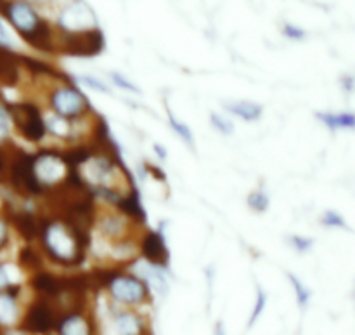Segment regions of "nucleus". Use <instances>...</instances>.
<instances>
[{
  "label": "nucleus",
  "instance_id": "obj_1",
  "mask_svg": "<svg viewBox=\"0 0 355 335\" xmlns=\"http://www.w3.org/2000/svg\"><path fill=\"white\" fill-rule=\"evenodd\" d=\"M38 238L42 240V247L54 263L68 264V266L83 259L85 247L89 243L85 228L73 224L68 219L45 221Z\"/></svg>",
  "mask_w": 355,
  "mask_h": 335
},
{
  "label": "nucleus",
  "instance_id": "obj_2",
  "mask_svg": "<svg viewBox=\"0 0 355 335\" xmlns=\"http://www.w3.org/2000/svg\"><path fill=\"white\" fill-rule=\"evenodd\" d=\"M107 287V292L116 302L127 306L144 304L149 301V287L142 278L132 273H114L110 275L103 281Z\"/></svg>",
  "mask_w": 355,
  "mask_h": 335
},
{
  "label": "nucleus",
  "instance_id": "obj_3",
  "mask_svg": "<svg viewBox=\"0 0 355 335\" xmlns=\"http://www.w3.org/2000/svg\"><path fill=\"white\" fill-rule=\"evenodd\" d=\"M49 104L54 115L66 118V120H76L90 111L89 99L83 96L82 90L75 85H59L49 94Z\"/></svg>",
  "mask_w": 355,
  "mask_h": 335
},
{
  "label": "nucleus",
  "instance_id": "obj_4",
  "mask_svg": "<svg viewBox=\"0 0 355 335\" xmlns=\"http://www.w3.org/2000/svg\"><path fill=\"white\" fill-rule=\"evenodd\" d=\"M7 111L10 115V122H14L17 131L21 132L26 141L40 142L45 138V120L42 117L40 110L31 103H17L9 104Z\"/></svg>",
  "mask_w": 355,
  "mask_h": 335
},
{
  "label": "nucleus",
  "instance_id": "obj_5",
  "mask_svg": "<svg viewBox=\"0 0 355 335\" xmlns=\"http://www.w3.org/2000/svg\"><path fill=\"white\" fill-rule=\"evenodd\" d=\"M7 169H9L10 183L21 193L31 195V197L44 195V186L38 183L37 176H35L33 156L26 155V153H17L16 158L10 160Z\"/></svg>",
  "mask_w": 355,
  "mask_h": 335
},
{
  "label": "nucleus",
  "instance_id": "obj_6",
  "mask_svg": "<svg viewBox=\"0 0 355 335\" xmlns=\"http://www.w3.org/2000/svg\"><path fill=\"white\" fill-rule=\"evenodd\" d=\"M0 13L7 17L10 24L19 31L23 38L30 37L44 19L37 14V10L24 0H2Z\"/></svg>",
  "mask_w": 355,
  "mask_h": 335
},
{
  "label": "nucleus",
  "instance_id": "obj_7",
  "mask_svg": "<svg viewBox=\"0 0 355 335\" xmlns=\"http://www.w3.org/2000/svg\"><path fill=\"white\" fill-rule=\"evenodd\" d=\"M62 49L66 54L90 58L104 49V35L99 28L80 31V33H62Z\"/></svg>",
  "mask_w": 355,
  "mask_h": 335
},
{
  "label": "nucleus",
  "instance_id": "obj_8",
  "mask_svg": "<svg viewBox=\"0 0 355 335\" xmlns=\"http://www.w3.org/2000/svg\"><path fill=\"white\" fill-rule=\"evenodd\" d=\"M59 28L62 33H80L96 28V17L92 9L82 0H76L66 7L59 17Z\"/></svg>",
  "mask_w": 355,
  "mask_h": 335
},
{
  "label": "nucleus",
  "instance_id": "obj_9",
  "mask_svg": "<svg viewBox=\"0 0 355 335\" xmlns=\"http://www.w3.org/2000/svg\"><path fill=\"white\" fill-rule=\"evenodd\" d=\"M64 160H62V153L54 152V149H44L38 155L33 156V169L35 176H37L38 183L52 184L55 181L61 179L64 174Z\"/></svg>",
  "mask_w": 355,
  "mask_h": 335
},
{
  "label": "nucleus",
  "instance_id": "obj_10",
  "mask_svg": "<svg viewBox=\"0 0 355 335\" xmlns=\"http://www.w3.org/2000/svg\"><path fill=\"white\" fill-rule=\"evenodd\" d=\"M59 318L55 309L52 308L51 302L38 301L28 309L26 316H24L23 329L24 332L31 334H47L58 325Z\"/></svg>",
  "mask_w": 355,
  "mask_h": 335
},
{
  "label": "nucleus",
  "instance_id": "obj_11",
  "mask_svg": "<svg viewBox=\"0 0 355 335\" xmlns=\"http://www.w3.org/2000/svg\"><path fill=\"white\" fill-rule=\"evenodd\" d=\"M141 252L146 257V263L155 264L162 268L168 264V249H166L165 238L159 231H148L141 240Z\"/></svg>",
  "mask_w": 355,
  "mask_h": 335
},
{
  "label": "nucleus",
  "instance_id": "obj_12",
  "mask_svg": "<svg viewBox=\"0 0 355 335\" xmlns=\"http://www.w3.org/2000/svg\"><path fill=\"white\" fill-rule=\"evenodd\" d=\"M31 287L38 292V294L45 295V297H58V295L64 294V292L71 291L73 287H68V281L55 278L54 275L45 273V271H38L31 278Z\"/></svg>",
  "mask_w": 355,
  "mask_h": 335
},
{
  "label": "nucleus",
  "instance_id": "obj_13",
  "mask_svg": "<svg viewBox=\"0 0 355 335\" xmlns=\"http://www.w3.org/2000/svg\"><path fill=\"white\" fill-rule=\"evenodd\" d=\"M55 329L59 335H92V323L85 315L78 311L62 315Z\"/></svg>",
  "mask_w": 355,
  "mask_h": 335
},
{
  "label": "nucleus",
  "instance_id": "obj_14",
  "mask_svg": "<svg viewBox=\"0 0 355 335\" xmlns=\"http://www.w3.org/2000/svg\"><path fill=\"white\" fill-rule=\"evenodd\" d=\"M19 58L10 49L0 45V83L16 85L19 82Z\"/></svg>",
  "mask_w": 355,
  "mask_h": 335
},
{
  "label": "nucleus",
  "instance_id": "obj_15",
  "mask_svg": "<svg viewBox=\"0 0 355 335\" xmlns=\"http://www.w3.org/2000/svg\"><path fill=\"white\" fill-rule=\"evenodd\" d=\"M12 221H14V226H16L17 231H19V235L23 236V238L35 240L40 236L42 224L38 222V219L35 218L33 214H30V212L26 211L16 212V214L12 215Z\"/></svg>",
  "mask_w": 355,
  "mask_h": 335
},
{
  "label": "nucleus",
  "instance_id": "obj_16",
  "mask_svg": "<svg viewBox=\"0 0 355 335\" xmlns=\"http://www.w3.org/2000/svg\"><path fill=\"white\" fill-rule=\"evenodd\" d=\"M116 205L125 215H128V218L132 219V221H144L146 212L144 209H142V204L141 200H139L137 193H134V191L123 195V197L116 202Z\"/></svg>",
  "mask_w": 355,
  "mask_h": 335
},
{
  "label": "nucleus",
  "instance_id": "obj_17",
  "mask_svg": "<svg viewBox=\"0 0 355 335\" xmlns=\"http://www.w3.org/2000/svg\"><path fill=\"white\" fill-rule=\"evenodd\" d=\"M114 329L118 335H141L144 323L134 313H120L114 318Z\"/></svg>",
  "mask_w": 355,
  "mask_h": 335
},
{
  "label": "nucleus",
  "instance_id": "obj_18",
  "mask_svg": "<svg viewBox=\"0 0 355 335\" xmlns=\"http://www.w3.org/2000/svg\"><path fill=\"white\" fill-rule=\"evenodd\" d=\"M227 110L236 117L243 118L245 122H255L262 117V106L252 101H236V103H229Z\"/></svg>",
  "mask_w": 355,
  "mask_h": 335
},
{
  "label": "nucleus",
  "instance_id": "obj_19",
  "mask_svg": "<svg viewBox=\"0 0 355 335\" xmlns=\"http://www.w3.org/2000/svg\"><path fill=\"white\" fill-rule=\"evenodd\" d=\"M99 228L104 235H107L110 238L123 240V235L127 233L128 224L127 219L120 218V215H106L99 221Z\"/></svg>",
  "mask_w": 355,
  "mask_h": 335
},
{
  "label": "nucleus",
  "instance_id": "obj_20",
  "mask_svg": "<svg viewBox=\"0 0 355 335\" xmlns=\"http://www.w3.org/2000/svg\"><path fill=\"white\" fill-rule=\"evenodd\" d=\"M19 316V309H17V302L14 295L9 292H0V325H12Z\"/></svg>",
  "mask_w": 355,
  "mask_h": 335
},
{
  "label": "nucleus",
  "instance_id": "obj_21",
  "mask_svg": "<svg viewBox=\"0 0 355 335\" xmlns=\"http://www.w3.org/2000/svg\"><path fill=\"white\" fill-rule=\"evenodd\" d=\"M318 118L331 131L355 127V117L352 113H318Z\"/></svg>",
  "mask_w": 355,
  "mask_h": 335
},
{
  "label": "nucleus",
  "instance_id": "obj_22",
  "mask_svg": "<svg viewBox=\"0 0 355 335\" xmlns=\"http://www.w3.org/2000/svg\"><path fill=\"white\" fill-rule=\"evenodd\" d=\"M168 124H170V127L175 131V134L179 136V138L182 139L184 142H187L191 148H194V138H193V132H191V129L187 127L186 124H182V122L177 120V118L173 117L172 111H170V110H168Z\"/></svg>",
  "mask_w": 355,
  "mask_h": 335
},
{
  "label": "nucleus",
  "instance_id": "obj_23",
  "mask_svg": "<svg viewBox=\"0 0 355 335\" xmlns=\"http://www.w3.org/2000/svg\"><path fill=\"white\" fill-rule=\"evenodd\" d=\"M288 278H290L291 285H293V291H295V295H297L298 306H300V308H307L309 301H311V291H309V288L305 287V285L302 284V281L298 280L293 273L288 275Z\"/></svg>",
  "mask_w": 355,
  "mask_h": 335
},
{
  "label": "nucleus",
  "instance_id": "obj_24",
  "mask_svg": "<svg viewBox=\"0 0 355 335\" xmlns=\"http://www.w3.org/2000/svg\"><path fill=\"white\" fill-rule=\"evenodd\" d=\"M269 204H270L269 195H267L263 190H257V191H253V193H250L248 205L252 211L266 212L267 209H269Z\"/></svg>",
  "mask_w": 355,
  "mask_h": 335
},
{
  "label": "nucleus",
  "instance_id": "obj_25",
  "mask_svg": "<svg viewBox=\"0 0 355 335\" xmlns=\"http://www.w3.org/2000/svg\"><path fill=\"white\" fill-rule=\"evenodd\" d=\"M266 304H267V294L262 291V288L257 287V301H255V306H253L252 318H250V327L255 325V322L260 318V315H262Z\"/></svg>",
  "mask_w": 355,
  "mask_h": 335
},
{
  "label": "nucleus",
  "instance_id": "obj_26",
  "mask_svg": "<svg viewBox=\"0 0 355 335\" xmlns=\"http://www.w3.org/2000/svg\"><path fill=\"white\" fill-rule=\"evenodd\" d=\"M19 261L23 266L26 268H31V270H35V268L40 266V257H38V254L35 252L31 247H24L23 250L19 252Z\"/></svg>",
  "mask_w": 355,
  "mask_h": 335
},
{
  "label": "nucleus",
  "instance_id": "obj_27",
  "mask_svg": "<svg viewBox=\"0 0 355 335\" xmlns=\"http://www.w3.org/2000/svg\"><path fill=\"white\" fill-rule=\"evenodd\" d=\"M321 222L324 226H331V228H343V229H349V224L345 222V219L342 218L340 214H336V212L333 211H328L324 212V215H322Z\"/></svg>",
  "mask_w": 355,
  "mask_h": 335
},
{
  "label": "nucleus",
  "instance_id": "obj_28",
  "mask_svg": "<svg viewBox=\"0 0 355 335\" xmlns=\"http://www.w3.org/2000/svg\"><path fill=\"white\" fill-rule=\"evenodd\" d=\"M78 80L82 83H85L87 87H90V89H92V90H97V92H107V94L111 92L110 87H107L104 82H101L99 79H96V76L82 75V76H78Z\"/></svg>",
  "mask_w": 355,
  "mask_h": 335
},
{
  "label": "nucleus",
  "instance_id": "obj_29",
  "mask_svg": "<svg viewBox=\"0 0 355 335\" xmlns=\"http://www.w3.org/2000/svg\"><path fill=\"white\" fill-rule=\"evenodd\" d=\"M210 120H211V125H214L218 132H222V134L227 136V134H232V131H234V125H232L229 120H225V118L218 117V115L211 113Z\"/></svg>",
  "mask_w": 355,
  "mask_h": 335
},
{
  "label": "nucleus",
  "instance_id": "obj_30",
  "mask_svg": "<svg viewBox=\"0 0 355 335\" xmlns=\"http://www.w3.org/2000/svg\"><path fill=\"white\" fill-rule=\"evenodd\" d=\"M10 131V115L7 108L0 103V141L7 138Z\"/></svg>",
  "mask_w": 355,
  "mask_h": 335
},
{
  "label": "nucleus",
  "instance_id": "obj_31",
  "mask_svg": "<svg viewBox=\"0 0 355 335\" xmlns=\"http://www.w3.org/2000/svg\"><path fill=\"white\" fill-rule=\"evenodd\" d=\"M111 80H113L114 85H118V87H120V89L128 90V92H137V94L141 92V89H139V87L135 85V83L128 82V80L125 79L123 75H120V73H111Z\"/></svg>",
  "mask_w": 355,
  "mask_h": 335
},
{
  "label": "nucleus",
  "instance_id": "obj_32",
  "mask_svg": "<svg viewBox=\"0 0 355 335\" xmlns=\"http://www.w3.org/2000/svg\"><path fill=\"white\" fill-rule=\"evenodd\" d=\"M291 245L295 247V250H298V252H307V250L312 249V245H314V240L312 238H305V236H291L290 238Z\"/></svg>",
  "mask_w": 355,
  "mask_h": 335
},
{
  "label": "nucleus",
  "instance_id": "obj_33",
  "mask_svg": "<svg viewBox=\"0 0 355 335\" xmlns=\"http://www.w3.org/2000/svg\"><path fill=\"white\" fill-rule=\"evenodd\" d=\"M283 33L288 38H291V40H302V38H305V31L300 30L298 26H293V24H284Z\"/></svg>",
  "mask_w": 355,
  "mask_h": 335
},
{
  "label": "nucleus",
  "instance_id": "obj_34",
  "mask_svg": "<svg viewBox=\"0 0 355 335\" xmlns=\"http://www.w3.org/2000/svg\"><path fill=\"white\" fill-rule=\"evenodd\" d=\"M0 45H2V47H7V49H12L14 47L12 37H10L9 30H7L6 24H3L2 19H0Z\"/></svg>",
  "mask_w": 355,
  "mask_h": 335
},
{
  "label": "nucleus",
  "instance_id": "obj_35",
  "mask_svg": "<svg viewBox=\"0 0 355 335\" xmlns=\"http://www.w3.org/2000/svg\"><path fill=\"white\" fill-rule=\"evenodd\" d=\"M7 243H9V228H7V222L0 219V250L6 249Z\"/></svg>",
  "mask_w": 355,
  "mask_h": 335
},
{
  "label": "nucleus",
  "instance_id": "obj_36",
  "mask_svg": "<svg viewBox=\"0 0 355 335\" xmlns=\"http://www.w3.org/2000/svg\"><path fill=\"white\" fill-rule=\"evenodd\" d=\"M342 83L345 85L347 92H352V89H354V79H352V76H345V79L342 80Z\"/></svg>",
  "mask_w": 355,
  "mask_h": 335
},
{
  "label": "nucleus",
  "instance_id": "obj_37",
  "mask_svg": "<svg viewBox=\"0 0 355 335\" xmlns=\"http://www.w3.org/2000/svg\"><path fill=\"white\" fill-rule=\"evenodd\" d=\"M155 149H156V155L162 156V158H166V152H165V148H163V146L155 145Z\"/></svg>",
  "mask_w": 355,
  "mask_h": 335
},
{
  "label": "nucleus",
  "instance_id": "obj_38",
  "mask_svg": "<svg viewBox=\"0 0 355 335\" xmlns=\"http://www.w3.org/2000/svg\"><path fill=\"white\" fill-rule=\"evenodd\" d=\"M214 335H225L224 325H222V323H217V325H215V332H214Z\"/></svg>",
  "mask_w": 355,
  "mask_h": 335
},
{
  "label": "nucleus",
  "instance_id": "obj_39",
  "mask_svg": "<svg viewBox=\"0 0 355 335\" xmlns=\"http://www.w3.org/2000/svg\"><path fill=\"white\" fill-rule=\"evenodd\" d=\"M6 335H26V332L24 330H9Z\"/></svg>",
  "mask_w": 355,
  "mask_h": 335
},
{
  "label": "nucleus",
  "instance_id": "obj_40",
  "mask_svg": "<svg viewBox=\"0 0 355 335\" xmlns=\"http://www.w3.org/2000/svg\"><path fill=\"white\" fill-rule=\"evenodd\" d=\"M38 2H44V0H38Z\"/></svg>",
  "mask_w": 355,
  "mask_h": 335
}]
</instances>
